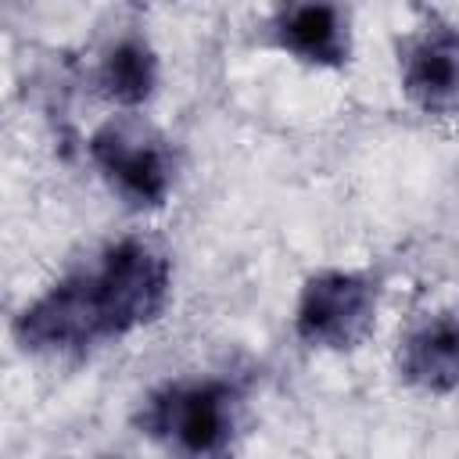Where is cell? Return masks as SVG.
<instances>
[{
    "mask_svg": "<svg viewBox=\"0 0 459 459\" xmlns=\"http://www.w3.org/2000/svg\"><path fill=\"white\" fill-rule=\"evenodd\" d=\"M398 377L423 394L459 391V312L437 308L420 316L398 337Z\"/></svg>",
    "mask_w": 459,
    "mask_h": 459,
    "instance_id": "6",
    "label": "cell"
},
{
    "mask_svg": "<svg viewBox=\"0 0 459 459\" xmlns=\"http://www.w3.org/2000/svg\"><path fill=\"white\" fill-rule=\"evenodd\" d=\"M398 82L423 115H459V25L430 22L402 39Z\"/></svg>",
    "mask_w": 459,
    "mask_h": 459,
    "instance_id": "5",
    "label": "cell"
},
{
    "mask_svg": "<svg viewBox=\"0 0 459 459\" xmlns=\"http://www.w3.org/2000/svg\"><path fill=\"white\" fill-rule=\"evenodd\" d=\"M97 90L122 111L143 108L158 90V54L143 36L115 39L97 65Z\"/></svg>",
    "mask_w": 459,
    "mask_h": 459,
    "instance_id": "8",
    "label": "cell"
},
{
    "mask_svg": "<svg viewBox=\"0 0 459 459\" xmlns=\"http://www.w3.org/2000/svg\"><path fill=\"white\" fill-rule=\"evenodd\" d=\"M240 394L230 380H176L147 394L140 405V434L161 441L183 459H222L233 445Z\"/></svg>",
    "mask_w": 459,
    "mask_h": 459,
    "instance_id": "2",
    "label": "cell"
},
{
    "mask_svg": "<svg viewBox=\"0 0 459 459\" xmlns=\"http://www.w3.org/2000/svg\"><path fill=\"white\" fill-rule=\"evenodd\" d=\"M273 43L301 65L344 68L351 61V25L333 4H290L273 14Z\"/></svg>",
    "mask_w": 459,
    "mask_h": 459,
    "instance_id": "7",
    "label": "cell"
},
{
    "mask_svg": "<svg viewBox=\"0 0 459 459\" xmlns=\"http://www.w3.org/2000/svg\"><path fill=\"white\" fill-rule=\"evenodd\" d=\"M380 308V283L359 269H319L312 273L294 301V337L319 351L359 348Z\"/></svg>",
    "mask_w": 459,
    "mask_h": 459,
    "instance_id": "3",
    "label": "cell"
},
{
    "mask_svg": "<svg viewBox=\"0 0 459 459\" xmlns=\"http://www.w3.org/2000/svg\"><path fill=\"white\" fill-rule=\"evenodd\" d=\"M93 169L108 179V186L129 201L133 208H161L172 194L176 161L158 129L133 115H115L93 129L90 143Z\"/></svg>",
    "mask_w": 459,
    "mask_h": 459,
    "instance_id": "4",
    "label": "cell"
},
{
    "mask_svg": "<svg viewBox=\"0 0 459 459\" xmlns=\"http://www.w3.org/2000/svg\"><path fill=\"white\" fill-rule=\"evenodd\" d=\"M172 294V262L140 237H122L90 269L36 294L14 319V337L36 355H82L151 326Z\"/></svg>",
    "mask_w": 459,
    "mask_h": 459,
    "instance_id": "1",
    "label": "cell"
}]
</instances>
